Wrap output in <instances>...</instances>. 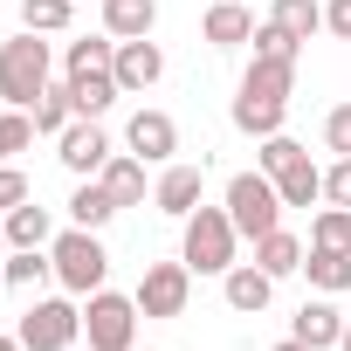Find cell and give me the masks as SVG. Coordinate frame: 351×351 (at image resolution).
Instances as JSON below:
<instances>
[{"label":"cell","mask_w":351,"mask_h":351,"mask_svg":"<svg viewBox=\"0 0 351 351\" xmlns=\"http://www.w3.org/2000/svg\"><path fill=\"white\" fill-rule=\"evenodd\" d=\"M289 90H296V62H269V56H255L248 76H241V90H234V131H248V138H276L282 117H289Z\"/></svg>","instance_id":"6da1fadb"},{"label":"cell","mask_w":351,"mask_h":351,"mask_svg":"<svg viewBox=\"0 0 351 351\" xmlns=\"http://www.w3.org/2000/svg\"><path fill=\"white\" fill-rule=\"evenodd\" d=\"M49 69H56V56L35 28L0 42V97H8V110H35V97L49 90Z\"/></svg>","instance_id":"7a4b0ae2"},{"label":"cell","mask_w":351,"mask_h":351,"mask_svg":"<svg viewBox=\"0 0 351 351\" xmlns=\"http://www.w3.org/2000/svg\"><path fill=\"white\" fill-rule=\"evenodd\" d=\"M234 241H241V228H234L228 207H193V214H186L180 262H186L193 276H228V269H234Z\"/></svg>","instance_id":"3957f363"},{"label":"cell","mask_w":351,"mask_h":351,"mask_svg":"<svg viewBox=\"0 0 351 351\" xmlns=\"http://www.w3.org/2000/svg\"><path fill=\"white\" fill-rule=\"evenodd\" d=\"M49 255H56V282H62L69 296H90V289H104V276H110V255H104L97 228H62V234L49 241Z\"/></svg>","instance_id":"277c9868"},{"label":"cell","mask_w":351,"mask_h":351,"mask_svg":"<svg viewBox=\"0 0 351 351\" xmlns=\"http://www.w3.org/2000/svg\"><path fill=\"white\" fill-rule=\"evenodd\" d=\"M228 214H234V228H241V241H262V234H276L282 228V193H276V180L255 165V172H234L228 180Z\"/></svg>","instance_id":"5b68a950"},{"label":"cell","mask_w":351,"mask_h":351,"mask_svg":"<svg viewBox=\"0 0 351 351\" xmlns=\"http://www.w3.org/2000/svg\"><path fill=\"white\" fill-rule=\"evenodd\" d=\"M138 296H117V289H90L83 296V337H90V351H131V337H138Z\"/></svg>","instance_id":"8992f818"},{"label":"cell","mask_w":351,"mask_h":351,"mask_svg":"<svg viewBox=\"0 0 351 351\" xmlns=\"http://www.w3.org/2000/svg\"><path fill=\"white\" fill-rule=\"evenodd\" d=\"M28 351H69L76 337H83V310L69 303V296H49V303H35L28 317H21V330H14Z\"/></svg>","instance_id":"52a82bcc"},{"label":"cell","mask_w":351,"mask_h":351,"mask_svg":"<svg viewBox=\"0 0 351 351\" xmlns=\"http://www.w3.org/2000/svg\"><path fill=\"white\" fill-rule=\"evenodd\" d=\"M131 296H138L145 317H186V303H193V269H186V262H152Z\"/></svg>","instance_id":"ba28073f"},{"label":"cell","mask_w":351,"mask_h":351,"mask_svg":"<svg viewBox=\"0 0 351 351\" xmlns=\"http://www.w3.org/2000/svg\"><path fill=\"white\" fill-rule=\"evenodd\" d=\"M56 145H62L56 158H62V165L76 172V180H97V172L110 165V131H104L97 117H76V124H69V131H62Z\"/></svg>","instance_id":"9c48e42d"},{"label":"cell","mask_w":351,"mask_h":351,"mask_svg":"<svg viewBox=\"0 0 351 351\" xmlns=\"http://www.w3.org/2000/svg\"><path fill=\"white\" fill-rule=\"evenodd\" d=\"M110 76H117V90H124V97H138V90H152V83L165 76V49H158L152 35H138V42H117V62H110Z\"/></svg>","instance_id":"30bf717a"},{"label":"cell","mask_w":351,"mask_h":351,"mask_svg":"<svg viewBox=\"0 0 351 351\" xmlns=\"http://www.w3.org/2000/svg\"><path fill=\"white\" fill-rule=\"evenodd\" d=\"M124 145H131L145 165H165L172 152H180V124H172L165 110H131V124H124Z\"/></svg>","instance_id":"8fae6325"},{"label":"cell","mask_w":351,"mask_h":351,"mask_svg":"<svg viewBox=\"0 0 351 351\" xmlns=\"http://www.w3.org/2000/svg\"><path fill=\"white\" fill-rule=\"evenodd\" d=\"M200 186H207V165H165L158 186H152V200H158V214L186 221V214L200 207Z\"/></svg>","instance_id":"7c38bea8"},{"label":"cell","mask_w":351,"mask_h":351,"mask_svg":"<svg viewBox=\"0 0 351 351\" xmlns=\"http://www.w3.org/2000/svg\"><path fill=\"white\" fill-rule=\"evenodd\" d=\"M221 289H228V310L262 317V310H269V296H276V276H269V269H255V262H234V269L221 276Z\"/></svg>","instance_id":"4fadbf2b"},{"label":"cell","mask_w":351,"mask_h":351,"mask_svg":"<svg viewBox=\"0 0 351 351\" xmlns=\"http://www.w3.org/2000/svg\"><path fill=\"white\" fill-rule=\"evenodd\" d=\"M255 14H248V0H214L207 8V21H200V35L214 42V49H241V42H255Z\"/></svg>","instance_id":"5bb4252c"},{"label":"cell","mask_w":351,"mask_h":351,"mask_svg":"<svg viewBox=\"0 0 351 351\" xmlns=\"http://www.w3.org/2000/svg\"><path fill=\"white\" fill-rule=\"evenodd\" d=\"M0 228H8V248H49V241H56V221H49V207H35V200L8 207Z\"/></svg>","instance_id":"9a60e30c"},{"label":"cell","mask_w":351,"mask_h":351,"mask_svg":"<svg viewBox=\"0 0 351 351\" xmlns=\"http://www.w3.org/2000/svg\"><path fill=\"white\" fill-rule=\"evenodd\" d=\"M289 337H296V344H310V351H330V344L344 337V317H337L330 303H303V310L289 317Z\"/></svg>","instance_id":"2e32d148"},{"label":"cell","mask_w":351,"mask_h":351,"mask_svg":"<svg viewBox=\"0 0 351 351\" xmlns=\"http://www.w3.org/2000/svg\"><path fill=\"white\" fill-rule=\"evenodd\" d=\"M158 28V0H104V35L117 42H138Z\"/></svg>","instance_id":"e0dca14e"},{"label":"cell","mask_w":351,"mask_h":351,"mask_svg":"<svg viewBox=\"0 0 351 351\" xmlns=\"http://www.w3.org/2000/svg\"><path fill=\"white\" fill-rule=\"evenodd\" d=\"M97 180L110 186L117 207H138V200H145V158H138V152H110V165L97 172Z\"/></svg>","instance_id":"ac0fdd59"},{"label":"cell","mask_w":351,"mask_h":351,"mask_svg":"<svg viewBox=\"0 0 351 351\" xmlns=\"http://www.w3.org/2000/svg\"><path fill=\"white\" fill-rule=\"evenodd\" d=\"M62 83H69V97H76V117H104V110L124 97L110 69H90V76H62Z\"/></svg>","instance_id":"d6986e66"},{"label":"cell","mask_w":351,"mask_h":351,"mask_svg":"<svg viewBox=\"0 0 351 351\" xmlns=\"http://www.w3.org/2000/svg\"><path fill=\"white\" fill-rule=\"evenodd\" d=\"M0 276H8V289H42L49 276H56V255H42V248H8V262H0Z\"/></svg>","instance_id":"ffe728a7"},{"label":"cell","mask_w":351,"mask_h":351,"mask_svg":"<svg viewBox=\"0 0 351 351\" xmlns=\"http://www.w3.org/2000/svg\"><path fill=\"white\" fill-rule=\"evenodd\" d=\"M110 214H117V200H110L104 180H83L69 193V228H110Z\"/></svg>","instance_id":"44dd1931"},{"label":"cell","mask_w":351,"mask_h":351,"mask_svg":"<svg viewBox=\"0 0 351 351\" xmlns=\"http://www.w3.org/2000/svg\"><path fill=\"white\" fill-rule=\"evenodd\" d=\"M255 269H269L276 282H282V276H296V269H303V241H296L289 228L262 234V241H255Z\"/></svg>","instance_id":"7402d4cb"},{"label":"cell","mask_w":351,"mask_h":351,"mask_svg":"<svg viewBox=\"0 0 351 351\" xmlns=\"http://www.w3.org/2000/svg\"><path fill=\"white\" fill-rule=\"evenodd\" d=\"M117 62V35H83L62 49V76H90V69H110Z\"/></svg>","instance_id":"603a6c76"},{"label":"cell","mask_w":351,"mask_h":351,"mask_svg":"<svg viewBox=\"0 0 351 351\" xmlns=\"http://www.w3.org/2000/svg\"><path fill=\"white\" fill-rule=\"evenodd\" d=\"M303 276H310L324 296H337V289H351V255H337V248H303Z\"/></svg>","instance_id":"cb8c5ba5"},{"label":"cell","mask_w":351,"mask_h":351,"mask_svg":"<svg viewBox=\"0 0 351 351\" xmlns=\"http://www.w3.org/2000/svg\"><path fill=\"white\" fill-rule=\"evenodd\" d=\"M76 124V97H69V83H49L42 97H35V131H49V138H62Z\"/></svg>","instance_id":"d4e9b609"},{"label":"cell","mask_w":351,"mask_h":351,"mask_svg":"<svg viewBox=\"0 0 351 351\" xmlns=\"http://www.w3.org/2000/svg\"><path fill=\"white\" fill-rule=\"evenodd\" d=\"M269 21H276L289 42H310V35L324 28V8H317V0H276V8H269Z\"/></svg>","instance_id":"484cf974"},{"label":"cell","mask_w":351,"mask_h":351,"mask_svg":"<svg viewBox=\"0 0 351 351\" xmlns=\"http://www.w3.org/2000/svg\"><path fill=\"white\" fill-rule=\"evenodd\" d=\"M276 193H282V207H317L324 200V172L303 158V165H289L282 180H276Z\"/></svg>","instance_id":"4316f807"},{"label":"cell","mask_w":351,"mask_h":351,"mask_svg":"<svg viewBox=\"0 0 351 351\" xmlns=\"http://www.w3.org/2000/svg\"><path fill=\"white\" fill-rule=\"evenodd\" d=\"M69 14H76V0H21V28H35V35H62Z\"/></svg>","instance_id":"83f0119b"},{"label":"cell","mask_w":351,"mask_h":351,"mask_svg":"<svg viewBox=\"0 0 351 351\" xmlns=\"http://www.w3.org/2000/svg\"><path fill=\"white\" fill-rule=\"evenodd\" d=\"M303 158H310V152H303V145H296L289 131H276V138H262V152H255V165L269 172V180H282V172H289V165H303Z\"/></svg>","instance_id":"f1b7e54d"},{"label":"cell","mask_w":351,"mask_h":351,"mask_svg":"<svg viewBox=\"0 0 351 351\" xmlns=\"http://www.w3.org/2000/svg\"><path fill=\"white\" fill-rule=\"evenodd\" d=\"M310 248H337V255H351V207H324L317 228H310Z\"/></svg>","instance_id":"f546056e"},{"label":"cell","mask_w":351,"mask_h":351,"mask_svg":"<svg viewBox=\"0 0 351 351\" xmlns=\"http://www.w3.org/2000/svg\"><path fill=\"white\" fill-rule=\"evenodd\" d=\"M35 145V110H0V165Z\"/></svg>","instance_id":"4dcf8cb0"},{"label":"cell","mask_w":351,"mask_h":351,"mask_svg":"<svg viewBox=\"0 0 351 351\" xmlns=\"http://www.w3.org/2000/svg\"><path fill=\"white\" fill-rule=\"evenodd\" d=\"M296 49H303V42H289L276 21H262V28H255V56H269V62H296Z\"/></svg>","instance_id":"1f68e13d"},{"label":"cell","mask_w":351,"mask_h":351,"mask_svg":"<svg viewBox=\"0 0 351 351\" xmlns=\"http://www.w3.org/2000/svg\"><path fill=\"white\" fill-rule=\"evenodd\" d=\"M21 200H35V193H28V172L8 158V165H0V214H8V207H21Z\"/></svg>","instance_id":"d6a6232c"},{"label":"cell","mask_w":351,"mask_h":351,"mask_svg":"<svg viewBox=\"0 0 351 351\" xmlns=\"http://www.w3.org/2000/svg\"><path fill=\"white\" fill-rule=\"evenodd\" d=\"M324 145H330L337 158H351V104H337V110L324 117Z\"/></svg>","instance_id":"836d02e7"},{"label":"cell","mask_w":351,"mask_h":351,"mask_svg":"<svg viewBox=\"0 0 351 351\" xmlns=\"http://www.w3.org/2000/svg\"><path fill=\"white\" fill-rule=\"evenodd\" d=\"M324 200H330V207H351V158H337V165L324 172Z\"/></svg>","instance_id":"e575fe53"},{"label":"cell","mask_w":351,"mask_h":351,"mask_svg":"<svg viewBox=\"0 0 351 351\" xmlns=\"http://www.w3.org/2000/svg\"><path fill=\"white\" fill-rule=\"evenodd\" d=\"M324 28H330L337 42H351V0H330V8H324Z\"/></svg>","instance_id":"d590c367"},{"label":"cell","mask_w":351,"mask_h":351,"mask_svg":"<svg viewBox=\"0 0 351 351\" xmlns=\"http://www.w3.org/2000/svg\"><path fill=\"white\" fill-rule=\"evenodd\" d=\"M0 351H28V344H21V337H8V330H0Z\"/></svg>","instance_id":"8d00e7d4"},{"label":"cell","mask_w":351,"mask_h":351,"mask_svg":"<svg viewBox=\"0 0 351 351\" xmlns=\"http://www.w3.org/2000/svg\"><path fill=\"white\" fill-rule=\"evenodd\" d=\"M269 351H310V344H296V337H282V344H269Z\"/></svg>","instance_id":"74e56055"},{"label":"cell","mask_w":351,"mask_h":351,"mask_svg":"<svg viewBox=\"0 0 351 351\" xmlns=\"http://www.w3.org/2000/svg\"><path fill=\"white\" fill-rule=\"evenodd\" d=\"M337 351H351V324H344V337H337Z\"/></svg>","instance_id":"f35d334b"},{"label":"cell","mask_w":351,"mask_h":351,"mask_svg":"<svg viewBox=\"0 0 351 351\" xmlns=\"http://www.w3.org/2000/svg\"><path fill=\"white\" fill-rule=\"evenodd\" d=\"M0 255H8V228H0Z\"/></svg>","instance_id":"ab89813d"}]
</instances>
